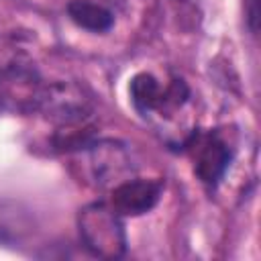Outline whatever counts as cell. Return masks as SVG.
<instances>
[{"label": "cell", "instance_id": "cell-1", "mask_svg": "<svg viewBox=\"0 0 261 261\" xmlns=\"http://www.w3.org/2000/svg\"><path fill=\"white\" fill-rule=\"evenodd\" d=\"M77 230L84 247L100 259H118L126 251V232L120 214L106 202H90L77 212Z\"/></svg>", "mask_w": 261, "mask_h": 261}, {"label": "cell", "instance_id": "cell-2", "mask_svg": "<svg viewBox=\"0 0 261 261\" xmlns=\"http://www.w3.org/2000/svg\"><path fill=\"white\" fill-rule=\"evenodd\" d=\"M55 126L90 122L94 114V94L75 80L49 82L43 88L39 110Z\"/></svg>", "mask_w": 261, "mask_h": 261}, {"label": "cell", "instance_id": "cell-3", "mask_svg": "<svg viewBox=\"0 0 261 261\" xmlns=\"http://www.w3.org/2000/svg\"><path fill=\"white\" fill-rule=\"evenodd\" d=\"M45 82L35 67L12 59L0 67V110L10 114H33L39 110Z\"/></svg>", "mask_w": 261, "mask_h": 261}, {"label": "cell", "instance_id": "cell-4", "mask_svg": "<svg viewBox=\"0 0 261 261\" xmlns=\"http://www.w3.org/2000/svg\"><path fill=\"white\" fill-rule=\"evenodd\" d=\"M84 155V175L94 188H114L133 175V159L124 145L116 141H92Z\"/></svg>", "mask_w": 261, "mask_h": 261}, {"label": "cell", "instance_id": "cell-5", "mask_svg": "<svg viewBox=\"0 0 261 261\" xmlns=\"http://www.w3.org/2000/svg\"><path fill=\"white\" fill-rule=\"evenodd\" d=\"M188 147L194 153V173L198 179L216 186L230 165V145L218 135H194Z\"/></svg>", "mask_w": 261, "mask_h": 261}, {"label": "cell", "instance_id": "cell-6", "mask_svg": "<svg viewBox=\"0 0 261 261\" xmlns=\"http://www.w3.org/2000/svg\"><path fill=\"white\" fill-rule=\"evenodd\" d=\"M110 206L120 216H141L151 212L163 192L159 179H141L128 177L110 190Z\"/></svg>", "mask_w": 261, "mask_h": 261}, {"label": "cell", "instance_id": "cell-7", "mask_svg": "<svg viewBox=\"0 0 261 261\" xmlns=\"http://www.w3.org/2000/svg\"><path fill=\"white\" fill-rule=\"evenodd\" d=\"M35 230L33 212L14 200H0V245H18Z\"/></svg>", "mask_w": 261, "mask_h": 261}, {"label": "cell", "instance_id": "cell-8", "mask_svg": "<svg viewBox=\"0 0 261 261\" xmlns=\"http://www.w3.org/2000/svg\"><path fill=\"white\" fill-rule=\"evenodd\" d=\"M67 16L75 27L90 33H106L114 24V14L92 0H71L67 4Z\"/></svg>", "mask_w": 261, "mask_h": 261}, {"label": "cell", "instance_id": "cell-9", "mask_svg": "<svg viewBox=\"0 0 261 261\" xmlns=\"http://www.w3.org/2000/svg\"><path fill=\"white\" fill-rule=\"evenodd\" d=\"M130 100L133 106L141 112V114H149V112H157L159 104H161V96H163V88L159 84V80L149 73V71H139L133 75L130 86Z\"/></svg>", "mask_w": 261, "mask_h": 261}, {"label": "cell", "instance_id": "cell-10", "mask_svg": "<svg viewBox=\"0 0 261 261\" xmlns=\"http://www.w3.org/2000/svg\"><path fill=\"white\" fill-rule=\"evenodd\" d=\"M190 98V88L184 80H171L165 88H163V96H161V104H159V110L161 114H171L175 112L177 108H181Z\"/></svg>", "mask_w": 261, "mask_h": 261}]
</instances>
